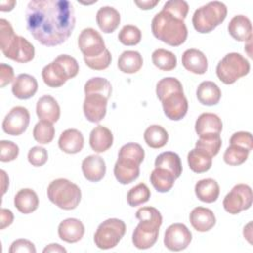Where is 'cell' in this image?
Wrapping results in <instances>:
<instances>
[{
	"label": "cell",
	"mask_w": 253,
	"mask_h": 253,
	"mask_svg": "<svg viewBox=\"0 0 253 253\" xmlns=\"http://www.w3.org/2000/svg\"><path fill=\"white\" fill-rule=\"evenodd\" d=\"M27 29L40 43L55 46L70 37L75 27L74 9L66 0H32L26 10Z\"/></svg>",
	"instance_id": "1"
},
{
	"label": "cell",
	"mask_w": 253,
	"mask_h": 253,
	"mask_svg": "<svg viewBox=\"0 0 253 253\" xmlns=\"http://www.w3.org/2000/svg\"><path fill=\"white\" fill-rule=\"evenodd\" d=\"M151 30L156 39L171 46L181 45L188 37V30L184 20L164 10H161L153 17Z\"/></svg>",
	"instance_id": "2"
},
{
	"label": "cell",
	"mask_w": 253,
	"mask_h": 253,
	"mask_svg": "<svg viewBox=\"0 0 253 253\" xmlns=\"http://www.w3.org/2000/svg\"><path fill=\"white\" fill-rule=\"evenodd\" d=\"M0 47L3 54L17 62L26 63L35 56L34 45L21 36H17L10 26H5L0 31Z\"/></svg>",
	"instance_id": "3"
},
{
	"label": "cell",
	"mask_w": 253,
	"mask_h": 253,
	"mask_svg": "<svg viewBox=\"0 0 253 253\" xmlns=\"http://www.w3.org/2000/svg\"><path fill=\"white\" fill-rule=\"evenodd\" d=\"M78 71L79 65L74 57L60 54L42 68V76L48 87L57 88L62 86L68 79L75 77Z\"/></svg>",
	"instance_id": "4"
},
{
	"label": "cell",
	"mask_w": 253,
	"mask_h": 253,
	"mask_svg": "<svg viewBox=\"0 0 253 253\" xmlns=\"http://www.w3.org/2000/svg\"><path fill=\"white\" fill-rule=\"evenodd\" d=\"M46 192L49 201L62 210H74L81 201L80 188L64 178L50 182Z\"/></svg>",
	"instance_id": "5"
},
{
	"label": "cell",
	"mask_w": 253,
	"mask_h": 253,
	"mask_svg": "<svg viewBox=\"0 0 253 253\" xmlns=\"http://www.w3.org/2000/svg\"><path fill=\"white\" fill-rule=\"evenodd\" d=\"M227 8L219 1L209 2L198 8L192 18L195 30L201 34L210 33L220 25L226 18Z\"/></svg>",
	"instance_id": "6"
},
{
	"label": "cell",
	"mask_w": 253,
	"mask_h": 253,
	"mask_svg": "<svg viewBox=\"0 0 253 253\" xmlns=\"http://www.w3.org/2000/svg\"><path fill=\"white\" fill-rule=\"evenodd\" d=\"M250 71L249 61L240 53L230 52L216 65V75L224 84H233L239 78L247 75Z\"/></svg>",
	"instance_id": "7"
},
{
	"label": "cell",
	"mask_w": 253,
	"mask_h": 253,
	"mask_svg": "<svg viewBox=\"0 0 253 253\" xmlns=\"http://www.w3.org/2000/svg\"><path fill=\"white\" fill-rule=\"evenodd\" d=\"M126 233V224L119 218L103 221L94 234V242L100 249L107 250L118 245Z\"/></svg>",
	"instance_id": "8"
},
{
	"label": "cell",
	"mask_w": 253,
	"mask_h": 253,
	"mask_svg": "<svg viewBox=\"0 0 253 253\" xmlns=\"http://www.w3.org/2000/svg\"><path fill=\"white\" fill-rule=\"evenodd\" d=\"M252 199L251 188L246 184H237L224 197L222 204L227 212L237 214L251 207Z\"/></svg>",
	"instance_id": "9"
},
{
	"label": "cell",
	"mask_w": 253,
	"mask_h": 253,
	"mask_svg": "<svg viewBox=\"0 0 253 253\" xmlns=\"http://www.w3.org/2000/svg\"><path fill=\"white\" fill-rule=\"evenodd\" d=\"M78 47L83 53L84 60L98 57L107 49L102 36L93 28L82 30L78 37Z\"/></svg>",
	"instance_id": "10"
},
{
	"label": "cell",
	"mask_w": 253,
	"mask_h": 253,
	"mask_svg": "<svg viewBox=\"0 0 253 253\" xmlns=\"http://www.w3.org/2000/svg\"><path fill=\"white\" fill-rule=\"evenodd\" d=\"M161 222L150 220H139L132 233V243L138 249L152 247L158 238Z\"/></svg>",
	"instance_id": "11"
},
{
	"label": "cell",
	"mask_w": 253,
	"mask_h": 253,
	"mask_svg": "<svg viewBox=\"0 0 253 253\" xmlns=\"http://www.w3.org/2000/svg\"><path fill=\"white\" fill-rule=\"evenodd\" d=\"M30 123V113L22 106L11 109L2 123L4 132L10 135H20L27 129Z\"/></svg>",
	"instance_id": "12"
},
{
	"label": "cell",
	"mask_w": 253,
	"mask_h": 253,
	"mask_svg": "<svg viewBox=\"0 0 253 253\" xmlns=\"http://www.w3.org/2000/svg\"><path fill=\"white\" fill-rule=\"evenodd\" d=\"M192 241V233L183 223H173L165 231L164 245L171 251H182Z\"/></svg>",
	"instance_id": "13"
},
{
	"label": "cell",
	"mask_w": 253,
	"mask_h": 253,
	"mask_svg": "<svg viewBox=\"0 0 253 253\" xmlns=\"http://www.w3.org/2000/svg\"><path fill=\"white\" fill-rule=\"evenodd\" d=\"M161 103L164 114L172 121H179L187 114L188 101L183 90H176L167 94L162 98Z\"/></svg>",
	"instance_id": "14"
},
{
	"label": "cell",
	"mask_w": 253,
	"mask_h": 253,
	"mask_svg": "<svg viewBox=\"0 0 253 253\" xmlns=\"http://www.w3.org/2000/svg\"><path fill=\"white\" fill-rule=\"evenodd\" d=\"M109 97L101 93H87L83 103V112L91 123L101 122L107 113Z\"/></svg>",
	"instance_id": "15"
},
{
	"label": "cell",
	"mask_w": 253,
	"mask_h": 253,
	"mask_svg": "<svg viewBox=\"0 0 253 253\" xmlns=\"http://www.w3.org/2000/svg\"><path fill=\"white\" fill-rule=\"evenodd\" d=\"M139 165L138 161L130 157L118 155V160L114 166V175L121 184H130L139 176Z\"/></svg>",
	"instance_id": "16"
},
{
	"label": "cell",
	"mask_w": 253,
	"mask_h": 253,
	"mask_svg": "<svg viewBox=\"0 0 253 253\" xmlns=\"http://www.w3.org/2000/svg\"><path fill=\"white\" fill-rule=\"evenodd\" d=\"M38 90V82L36 78L30 74H19L13 81L12 93L21 100H27L32 98Z\"/></svg>",
	"instance_id": "17"
},
{
	"label": "cell",
	"mask_w": 253,
	"mask_h": 253,
	"mask_svg": "<svg viewBox=\"0 0 253 253\" xmlns=\"http://www.w3.org/2000/svg\"><path fill=\"white\" fill-rule=\"evenodd\" d=\"M82 172L88 181L99 182L106 174V163L99 155H89L82 161Z\"/></svg>",
	"instance_id": "18"
},
{
	"label": "cell",
	"mask_w": 253,
	"mask_h": 253,
	"mask_svg": "<svg viewBox=\"0 0 253 253\" xmlns=\"http://www.w3.org/2000/svg\"><path fill=\"white\" fill-rule=\"evenodd\" d=\"M85 228L77 218H67L58 225V236L61 240L68 243L78 242L84 235Z\"/></svg>",
	"instance_id": "19"
},
{
	"label": "cell",
	"mask_w": 253,
	"mask_h": 253,
	"mask_svg": "<svg viewBox=\"0 0 253 253\" xmlns=\"http://www.w3.org/2000/svg\"><path fill=\"white\" fill-rule=\"evenodd\" d=\"M182 64L190 72L204 74L208 70V59L199 49L190 48L182 54Z\"/></svg>",
	"instance_id": "20"
},
{
	"label": "cell",
	"mask_w": 253,
	"mask_h": 253,
	"mask_svg": "<svg viewBox=\"0 0 253 253\" xmlns=\"http://www.w3.org/2000/svg\"><path fill=\"white\" fill-rule=\"evenodd\" d=\"M36 112L39 119L50 123L57 122L60 117L59 105L56 100L49 95H44L38 100Z\"/></svg>",
	"instance_id": "21"
},
{
	"label": "cell",
	"mask_w": 253,
	"mask_h": 253,
	"mask_svg": "<svg viewBox=\"0 0 253 253\" xmlns=\"http://www.w3.org/2000/svg\"><path fill=\"white\" fill-rule=\"evenodd\" d=\"M58 146L65 153H78L84 146L83 134L78 129L68 128L60 134L58 139Z\"/></svg>",
	"instance_id": "22"
},
{
	"label": "cell",
	"mask_w": 253,
	"mask_h": 253,
	"mask_svg": "<svg viewBox=\"0 0 253 253\" xmlns=\"http://www.w3.org/2000/svg\"><path fill=\"white\" fill-rule=\"evenodd\" d=\"M222 129L220 118L212 113L201 114L195 124V130L199 136L206 134H219Z\"/></svg>",
	"instance_id": "23"
},
{
	"label": "cell",
	"mask_w": 253,
	"mask_h": 253,
	"mask_svg": "<svg viewBox=\"0 0 253 253\" xmlns=\"http://www.w3.org/2000/svg\"><path fill=\"white\" fill-rule=\"evenodd\" d=\"M215 221L214 213L208 208L197 207L190 213V222L192 226L200 232H206L211 229L214 226Z\"/></svg>",
	"instance_id": "24"
},
{
	"label": "cell",
	"mask_w": 253,
	"mask_h": 253,
	"mask_svg": "<svg viewBox=\"0 0 253 253\" xmlns=\"http://www.w3.org/2000/svg\"><path fill=\"white\" fill-rule=\"evenodd\" d=\"M227 29L229 35L238 42H247L252 39V24L246 16H234L230 20Z\"/></svg>",
	"instance_id": "25"
},
{
	"label": "cell",
	"mask_w": 253,
	"mask_h": 253,
	"mask_svg": "<svg viewBox=\"0 0 253 253\" xmlns=\"http://www.w3.org/2000/svg\"><path fill=\"white\" fill-rule=\"evenodd\" d=\"M113 140L114 137L112 131L103 126H95L92 129L89 137L90 146L97 153L105 152L108 150L112 146Z\"/></svg>",
	"instance_id": "26"
},
{
	"label": "cell",
	"mask_w": 253,
	"mask_h": 253,
	"mask_svg": "<svg viewBox=\"0 0 253 253\" xmlns=\"http://www.w3.org/2000/svg\"><path fill=\"white\" fill-rule=\"evenodd\" d=\"M96 21L101 31L106 34H110L119 27L121 22V16L115 8L105 6L101 7L98 10L96 15Z\"/></svg>",
	"instance_id": "27"
},
{
	"label": "cell",
	"mask_w": 253,
	"mask_h": 253,
	"mask_svg": "<svg viewBox=\"0 0 253 253\" xmlns=\"http://www.w3.org/2000/svg\"><path fill=\"white\" fill-rule=\"evenodd\" d=\"M14 205L20 212L24 214L32 213L39 207L38 195L32 189H22L16 194Z\"/></svg>",
	"instance_id": "28"
},
{
	"label": "cell",
	"mask_w": 253,
	"mask_h": 253,
	"mask_svg": "<svg viewBox=\"0 0 253 253\" xmlns=\"http://www.w3.org/2000/svg\"><path fill=\"white\" fill-rule=\"evenodd\" d=\"M195 193L198 199L204 203H213L219 196V186L211 178L200 180L195 185Z\"/></svg>",
	"instance_id": "29"
},
{
	"label": "cell",
	"mask_w": 253,
	"mask_h": 253,
	"mask_svg": "<svg viewBox=\"0 0 253 253\" xmlns=\"http://www.w3.org/2000/svg\"><path fill=\"white\" fill-rule=\"evenodd\" d=\"M196 94L199 102L206 106L216 105L221 98L219 87L212 81L202 82L199 85Z\"/></svg>",
	"instance_id": "30"
},
{
	"label": "cell",
	"mask_w": 253,
	"mask_h": 253,
	"mask_svg": "<svg viewBox=\"0 0 253 253\" xmlns=\"http://www.w3.org/2000/svg\"><path fill=\"white\" fill-rule=\"evenodd\" d=\"M155 168H162L177 179L182 174V163L179 155L172 151H165L160 153L155 159Z\"/></svg>",
	"instance_id": "31"
},
{
	"label": "cell",
	"mask_w": 253,
	"mask_h": 253,
	"mask_svg": "<svg viewBox=\"0 0 253 253\" xmlns=\"http://www.w3.org/2000/svg\"><path fill=\"white\" fill-rule=\"evenodd\" d=\"M187 158L190 169L198 174L209 171L212 164V157L196 147L190 150Z\"/></svg>",
	"instance_id": "32"
},
{
	"label": "cell",
	"mask_w": 253,
	"mask_h": 253,
	"mask_svg": "<svg viewBox=\"0 0 253 253\" xmlns=\"http://www.w3.org/2000/svg\"><path fill=\"white\" fill-rule=\"evenodd\" d=\"M143 64L142 56L138 51L135 50H126L124 51L118 59L119 69L127 74H132L137 72Z\"/></svg>",
	"instance_id": "33"
},
{
	"label": "cell",
	"mask_w": 253,
	"mask_h": 253,
	"mask_svg": "<svg viewBox=\"0 0 253 253\" xmlns=\"http://www.w3.org/2000/svg\"><path fill=\"white\" fill-rule=\"evenodd\" d=\"M176 178L170 172L162 168H154L150 174V182L154 189L160 193H166L174 186Z\"/></svg>",
	"instance_id": "34"
},
{
	"label": "cell",
	"mask_w": 253,
	"mask_h": 253,
	"mask_svg": "<svg viewBox=\"0 0 253 253\" xmlns=\"http://www.w3.org/2000/svg\"><path fill=\"white\" fill-rule=\"evenodd\" d=\"M146 144L151 148H161L168 141V132L158 125L148 126L143 134Z\"/></svg>",
	"instance_id": "35"
},
{
	"label": "cell",
	"mask_w": 253,
	"mask_h": 253,
	"mask_svg": "<svg viewBox=\"0 0 253 253\" xmlns=\"http://www.w3.org/2000/svg\"><path fill=\"white\" fill-rule=\"evenodd\" d=\"M153 64L160 70L170 71L173 70L177 65L176 55L166 49L158 48L152 52L151 55Z\"/></svg>",
	"instance_id": "36"
},
{
	"label": "cell",
	"mask_w": 253,
	"mask_h": 253,
	"mask_svg": "<svg viewBox=\"0 0 253 253\" xmlns=\"http://www.w3.org/2000/svg\"><path fill=\"white\" fill-rule=\"evenodd\" d=\"M55 129L52 123L41 120L34 127L33 135L37 142L41 144H47L52 141L54 137Z\"/></svg>",
	"instance_id": "37"
},
{
	"label": "cell",
	"mask_w": 253,
	"mask_h": 253,
	"mask_svg": "<svg viewBox=\"0 0 253 253\" xmlns=\"http://www.w3.org/2000/svg\"><path fill=\"white\" fill-rule=\"evenodd\" d=\"M221 147V138L219 134H206L200 136L199 140L196 142V148L201 149L211 155L215 156Z\"/></svg>",
	"instance_id": "38"
},
{
	"label": "cell",
	"mask_w": 253,
	"mask_h": 253,
	"mask_svg": "<svg viewBox=\"0 0 253 253\" xmlns=\"http://www.w3.org/2000/svg\"><path fill=\"white\" fill-rule=\"evenodd\" d=\"M249 152L250 151H248L244 147H241L236 144H230L223 154V160L228 165H240L246 161Z\"/></svg>",
	"instance_id": "39"
},
{
	"label": "cell",
	"mask_w": 253,
	"mask_h": 253,
	"mask_svg": "<svg viewBox=\"0 0 253 253\" xmlns=\"http://www.w3.org/2000/svg\"><path fill=\"white\" fill-rule=\"evenodd\" d=\"M150 198V190L144 183H139L131 188L126 196L127 204L130 207H136L146 203Z\"/></svg>",
	"instance_id": "40"
},
{
	"label": "cell",
	"mask_w": 253,
	"mask_h": 253,
	"mask_svg": "<svg viewBox=\"0 0 253 253\" xmlns=\"http://www.w3.org/2000/svg\"><path fill=\"white\" fill-rule=\"evenodd\" d=\"M84 92L87 93H101L109 98L112 94V85L106 78L93 77L89 79L84 85Z\"/></svg>",
	"instance_id": "41"
},
{
	"label": "cell",
	"mask_w": 253,
	"mask_h": 253,
	"mask_svg": "<svg viewBox=\"0 0 253 253\" xmlns=\"http://www.w3.org/2000/svg\"><path fill=\"white\" fill-rule=\"evenodd\" d=\"M118 39L125 45H135L141 40V32L136 26L125 25L120 31Z\"/></svg>",
	"instance_id": "42"
},
{
	"label": "cell",
	"mask_w": 253,
	"mask_h": 253,
	"mask_svg": "<svg viewBox=\"0 0 253 253\" xmlns=\"http://www.w3.org/2000/svg\"><path fill=\"white\" fill-rule=\"evenodd\" d=\"M176 90H183L181 82L175 77H165L156 85V96L161 101L164 96Z\"/></svg>",
	"instance_id": "43"
},
{
	"label": "cell",
	"mask_w": 253,
	"mask_h": 253,
	"mask_svg": "<svg viewBox=\"0 0 253 253\" xmlns=\"http://www.w3.org/2000/svg\"><path fill=\"white\" fill-rule=\"evenodd\" d=\"M162 10L167 11L182 20H185L189 12V6L188 3L183 0H170L164 4Z\"/></svg>",
	"instance_id": "44"
},
{
	"label": "cell",
	"mask_w": 253,
	"mask_h": 253,
	"mask_svg": "<svg viewBox=\"0 0 253 253\" xmlns=\"http://www.w3.org/2000/svg\"><path fill=\"white\" fill-rule=\"evenodd\" d=\"M118 155L130 157L139 163H141L144 159V150L138 143L135 142H129L125 145H123L119 151Z\"/></svg>",
	"instance_id": "45"
},
{
	"label": "cell",
	"mask_w": 253,
	"mask_h": 253,
	"mask_svg": "<svg viewBox=\"0 0 253 253\" xmlns=\"http://www.w3.org/2000/svg\"><path fill=\"white\" fill-rule=\"evenodd\" d=\"M0 160L2 162H9L17 158L19 155V147L16 143L10 140H1L0 141Z\"/></svg>",
	"instance_id": "46"
},
{
	"label": "cell",
	"mask_w": 253,
	"mask_h": 253,
	"mask_svg": "<svg viewBox=\"0 0 253 253\" xmlns=\"http://www.w3.org/2000/svg\"><path fill=\"white\" fill-rule=\"evenodd\" d=\"M48 154L44 147L34 146L29 150L28 160L33 166H42L47 161Z\"/></svg>",
	"instance_id": "47"
},
{
	"label": "cell",
	"mask_w": 253,
	"mask_h": 253,
	"mask_svg": "<svg viewBox=\"0 0 253 253\" xmlns=\"http://www.w3.org/2000/svg\"><path fill=\"white\" fill-rule=\"evenodd\" d=\"M86 65L94 70H104L107 67H109L111 61H112V55L108 49L105 50V52L95 58L92 59H85L84 60Z\"/></svg>",
	"instance_id": "48"
},
{
	"label": "cell",
	"mask_w": 253,
	"mask_h": 253,
	"mask_svg": "<svg viewBox=\"0 0 253 253\" xmlns=\"http://www.w3.org/2000/svg\"><path fill=\"white\" fill-rule=\"evenodd\" d=\"M135 217L138 220H150L162 223V215L159 211L153 207H143L137 210Z\"/></svg>",
	"instance_id": "49"
},
{
	"label": "cell",
	"mask_w": 253,
	"mask_h": 253,
	"mask_svg": "<svg viewBox=\"0 0 253 253\" xmlns=\"http://www.w3.org/2000/svg\"><path fill=\"white\" fill-rule=\"evenodd\" d=\"M229 142L230 144H236L241 147H244L248 151H251L253 147L252 135L250 132L247 131H238L233 133L229 139Z\"/></svg>",
	"instance_id": "50"
},
{
	"label": "cell",
	"mask_w": 253,
	"mask_h": 253,
	"mask_svg": "<svg viewBox=\"0 0 253 253\" xmlns=\"http://www.w3.org/2000/svg\"><path fill=\"white\" fill-rule=\"evenodd\" d=\"M9 252L10 253H18V252L36 253V247L34 243L28 239H17L11 244Z\"/></svg>",
	"instance_id": "51"
},
{
	"label": "cell",
	"mask_w": 253,
	"mask_h": 253,
	"mask_svg": "<svg viewBox=\"0 0 253 253\" xmlns=\"http://www.w3.org/2000/svg\"><path fill=\"white\" fill-rule=\"evenodd\" d=\"M14 79V70L13 67L6 63L0 64V86L1 88L5 87L11 83Z\"/></svg>",
	"instance_id": "52"
},
{
	"label": "cell",
	"mask_w": 253,
	"mask_h": 253,
	"mask_svg": "<svg viewBox=\"0 0 253 253\" xmlns=\"http://www.w3.org/2000/svg\"><path fill=\"white\" fill-rule=\"evenodd\" d=\"M13 220H14L13 212L8 209H2L0 213V222H1L0 229H4L5 227L12 224Z\"/></svg>",
	"instance_id": "53"
},
{
	"label": "cell",
	"mask_w": 253,
	"mask_h": 253,
	"mask_svg": "<svg viewBox=\"0 0 253 253\" xmlns=\"http://www.w3.org/2000/svg\"><path fill=\"white\" fill-rule=\"evenodd\" d=\"M159 3V0H141V1H134V4L141 10H150L153 9L157 4Z\"/></svg>",
	"instance_id": "54"
},
{
	"label": "cell",
	"mask_w": 253,
	"mask_h": 253,
	"mask_svg": "<svg viewBox=\"0 0 253 253\" xmlns=\"http://www.w3.org/2000/svg\"><path fill=\"white\" fill-rule=\"evenodd\" d=\"M66 253V249L64 247H62L61 245H59L58 243H51L48 244L44 249H43V253Z\"/></svg>",
	"instance_id": "55"
},
{
	"label": "cell",
	"mask_w": 253,
	"mask_h": 253,
	"mask_svg": "<svg viewBox=\"0 0 253 253\" xmlns=\"http://www.w3.org/2000/svg\"><path fill=\"white\" fill-rule=\"evenodd\" d=\"M16 5V1L14 0H6V1H1L0 2V11L1 12H9L14 9Z\"/></svg>",
	"instance_id": "56"
},
{
	"label": "cell",
	"mask_w": 253,
	"mask_h": 253,
	"mask_svg": "<svg viewBox=\"0 0 253 253\" xmlns=\"http://www.w3.org/2000/svg\"><path fill=\"white\" fill-rule=\"evenodd\" d=\"M0 173H1V179H2V194H5L9 186V178L6 175L4 170H1Z\"/></svg>",
	"instance_id": "57"
}]
</instances>
